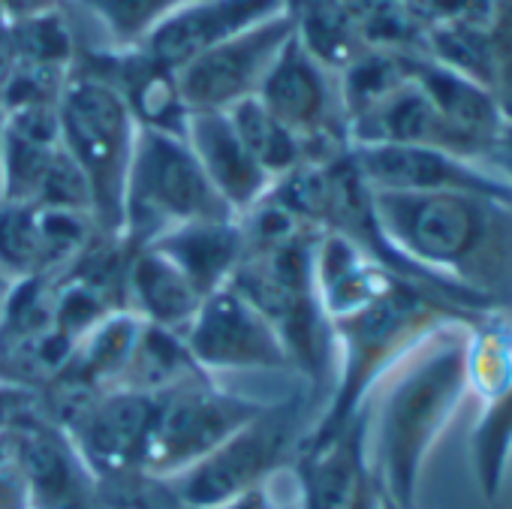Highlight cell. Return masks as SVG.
<instances>
[{
    "mask_svg": "<svg viewBox=\"0 0 512 509\" xmlns=\"http://www.w3.org/2000/svg\"><path fill=\"white\" fill-rule=\"evenodd\" d=\"M374 193H476L512 202V184L485 166L425 145H350Z\"/></svg>",
    "mask_w": 512,
    "mask_h": 509,
    "instance_id": "cell-13",
    "label": "cell"
},
{
    "mask_svg": "<svg viewBox=\"0 0 512 509\" xmlns=\"http://www.w3.org/2000/svg\"><path fill=\"white\" fill-rule=\"evenodd\" d=\"M4 28H7V16H4V4H0V34H4Z\"/></svg>",
    "mask_w": 512,
    "mask_h": 509,
    "instance_id": "cell-39",
    "label": "cell"
},
{
    "mask_svg": "<svg viewBox=\"0 0 512 509\" xmlns=\"http://www.w3.org/2000/svg\"><path fill=\"white\" fill-rule=\"evenodd\" d=\"M0 509H31L28 485L7 428L0 431Z\"/></svg>",
    "mask_w": 512,
    "mask_h": 509,
    "instance_id": "cell-32",
    "label": "cell"
},
{
    "mask_svg": "<svg viewBox=\"0 0 512 509\" xmlns=\"http://www.w3.org/2000/svg\"><path fill=\"white\" fill-rule=\"evenodd\" d=\"M0 199H4V112H0Z\"/></svg>",
    "mask_w": 512,
    "mask_h": 509,
    "instance_id": "cell-37",
    "label": "cell"
},
{
    "mask_svg": "<svg viewBox=\"0 0 512 509\" xmlns=\"http://www.w3.org/2000/svg\"><path fill=\"white\" fill-rule=\"evenodd\" d=\"M238 139L244 142V148L250 151V157L260 163V169L278 181L287 172H293L299 163L308 160V148L302 145V139L287 130L263 103L260 97H247L241 103H235L232 109H226Z\"/></svg>",
    "mask_w": 512,
    "mask_h": 509,
    "instance_id": "cell-27",
    "label": "cell"
},
{
    "mask_svg": "<svg viewBox=\"0 0 512 509\" xmlns=\"http://www.w3.org/2000/svg\"><path fill=\"white\" fill-rule=\"evenodd\" d=\"M473 470L482 494L494 500L503 488L506 473H512V386L503 398L482 407L479 422L470 434Z\"/></svg>",
    "mask_w": 512,
    "mask_h": 509,
    "instance_id": "cell-30",
    "label": "cell"
},
{
    "mask_svg": "<svg viewBox=\"0 0 512 509\" xmlns=\"http://www.w3.org/2000/svg\"><path fill=\"white\" fill-rule=\"evenodd\" d=\"M70 4H76L103 28L106 46L130 49L139 46L172 13L187 7L190 0H70Z\"/></svg>",
    "mask_w": 512,
    "mask_h": 509,
    "instance_id": "cell-31",
    "label": "cell"
},
{
    "mask_svg": "<svg viewBox=\"0 0 512 509\" xmlns=\"http://www.w3.org/2000/svg\"><path fill=\"white\" fill-rule=\"evenodd\" d=\"M154 401V425L142 467V476L154 482L172 479L202 461L266 407L263 401L220 389L211 377L154 395Z\"/></svg>",
    "mask_w": 512,
    "mask_h": 509,
    "instance_id": "cell-8",
    "label": "cell"
},
{
    "mask_svg": "<svg viewBox=\"0 0 512 509\" xmlns=\"http://www.w3.org/2000/svg\"><path fill=\"white\" fill-rule=\"evenodd\" d=\"M464 368L470 398L494 404L512 386V314L485 311L464 335Z\"/></svg>",
    "mask_w": 512,
    "mask_h": 509,
    "instance_id": "cell-26",
    "label": "cell"
},
{
    "mask_svg": "<svg viewBox=\"0 0 512 509\" xmlns=\"http://www.w3.org/2000/svg\"><path fill=\"white\" fill-rule=\"evenodd\" d=\"M374 214L407 263L512 314V202L476 193H374Z\"/></svg>",
    "mask_w": 512,
    "mask_h": 509,
    "instance_id": "cell-1",
    "label": "cell"
},
{
    "mask_svg": "<svg viewBox=\"0 0 512 509\" xmlns=\"http://www.w3.org/2000/svg\"><path fill=\"white\" fill-rule=\"evenodd\" d=\"M217 509H275V497H272L269 485H263V488L238 494L235 500H229V503H223Z\"/></svg>",
    "mask_w": 512,
    "mask_h": 509,
    "instance_id": "cell-36",
    "label": "cell"
},
{
    "mask_svg": "<svg viewBox=\"0 0 512 509\" xmlns=\"http://www.w3.org/2000/svg\"><path fill=\"white\" fill-rule=\"evenodd\" d=\"M0 4H4L7 22H16V19H28V16L55 10V7H61V0H0Z\"/></svg>",
    "mask_w": 512,
    "mask_h": 509,
    "instance_id": "cell-35",
    "label": "cell"
},
{
    "mask_svg": "<svg viewBox=\"0 0 512 509\" xmlns=\"http://www.w3.org/2000/svg\"><path fill=\"white\" fill-rule=\"evenodd\" d=\"M202 377H211V374L193 359L184 335L142 323L139 341L133 347L130 365H127L118 389L163 395L169 389H178V386L202 380Z\"/></svg>",
    "mask_w": 512,
    "mask_h": 509,
    "instance_id": "cell-25",
    "label": "cell"
},
{
    "mask_svg": "<svg viewBox=\"0 0 512 509\" xmlns=\"http://www.w3.org/2000/svg\"><path fill=\"white\" fill-rule=\"evenodd\" d=\"M383 497H386V494H383ZM386 509H401V506H398V503H392V500L386 497Z\"/></svg>",
    "mask_w": 512,
    "mask_h": 509,
    "instance_id": "cell-41",
    "label": "cell"
},
{
    "mask_svg": "<svg viewBox=\"0 0 512 509\" xmlns=\"http://www.w3.org/2000/svg\"><path fill=\"white\" fill-rule=\"evenodd\" d=\"M100 235L85 211L0 202V272L10 281L58 278Z\"/></svg>",
    "mask_w": 512,
    "mask_h": 509,
    "instance_id": "cell-15",
    "label": "cell"
},
{
    "mask_svg": "<svg viewBox=\"0 0 512 509\" xmlns=\"http://www.w3.org/2000/svg\"><path fill=\"white\" fill-rule=\"evenodd\" d=\"M58 124L64 151L88 181L97 229L121 238L124 190L139 124L106 82L76 67L58 103Z\"/></svg>",
    "mask_w": 512,
    "mask_h": 509,
    "instance_id": "cell-5",
    "label": "cell"
},
{
    "mask_svg": "<svg viewBox=\"0 0 512 509\" xmlns=\"http://www.w3.org/2000/svg\"><path fill=\"white\" fill-rule=\"evenodd\" d=\"M0 380H4V362H0ZM7 383V380H4Z\"/></svg>",
    "mask_w": 512,
    "mask_h": 509,
    "instance_id": "cell-42",
    "label": "cell"
},
{
    "mask_svg": "<svg viewBox=\"0 0 512 509\" xmlns=\"http://www.w3.org/2000/svg\"><path fill=\"white\" fill-rule=\"evenodd\" d=\"M73 67L106 82L127 103L139 127L172 133V136L187 133L190 109L181 97L178 73L154 61L142 46H130V49L79 46Z\"/></svg>",
    "mask_w": 512,
    "mask_h": 509,
    "instance_id": "cell-16",
    "label": "cell"
},
{
    "mask_svg": "<svg viewBox=\"0 0 512 509\" xmlns=\"http://www.w3.org/2000/svg\"><path fill=\"white\" fill-rule=\"evenodd\" d=\"M305 407V395H287L266 404L202 461L163 479V491L181 509H217L244 491L269 485L287 464H293L308 434Z\"/></svg>",
    "mask_w": 512,
    "mask_h": 509,
    "instance_id": "cell-6",
    "label": "cell"
},
{
    "mask_svg": "<svg viewBox=\"0 0 512 509\" xmlns=\"http://www.w3.org/2000/svg\"><path fill=\"white\" fill-rule=\"evenodd\" d=\"M193 359L208 371H293L275 326L232 284L202 299L184 332Z\"/></svg>",
    "mask_w": 512,
    "mask_h": 509,
    "instance_id": "cell-12",
    "label": "cell"
},
{
    "mask_svg": "<svg viewBox=\"0 0 512 509\" xmlns=\"http://www.w3.org/2000/svg\"><path fill=\"white\" fill-rule=\"evenodd\" d=\"M467 79L485 88L512 121V0H491Z\"/></svg>",
    "mask_w": 512,
    "mask_h": 509,
    "instance_id": "cell-29",
    "label": "cell"
},
{
    "mask_svg": "<svg viewBox=\"0 0 512 509\" xmlns=\"http://www.w3.org/2000/svg\"><path fill=\"white\" fill-rule=\"evenodd\" d=\"M287 0H190L157 25L139 46L169 70H181L202 52L232 40L235 34L284 13Z\"/></svg>",
    "mask_w": 512,
    "mask_h": 509,
    "instance_id": "cell-17",
    "label": "cell"
},
{
    "mask_svg": "<svg viewBox=\"0 0 512 509\" xmlns=\"http://www.w3.org/2000/svg\"><path fill=\"white\" fill-rule=\"evenodd\" d=\"M10 287H13V281L0 272V308H4V299H7V293H10Z\"/></svg>",
    "mask_w": 512,
    "mask_h": 509,
    "instance_id": "cell-38",
    "label": "cell"
},
{
    "mask_svg": "<svg viewBox=\"0 0 512 509\" xmlns=\"http://www.w3.org/2000/svg\"><path fill=\"white\" fill-rule=\"evenodd\" d=\"M16 449L31 509H94L100 482L82 461L70 434L43 413L40 401L7 425Z\"/></svg>",
    "mask_w": 512,
    "mask_h": 509,
    "instance_id": "cell-14",
    "label": "cell"
},
{
    "mask_svg": "<svg viewBox=\"0 0 512 509\" xmlns=\"http://www.w3.org/2000/svg\"><path fill=\"white\" fill-rule=\"evenodd\" d=\"M347 509H386V497H383V488H380L374 470H368L362 476V482H359V488H356Z\"/></svg>",
    "mask_w": 512,
    "mask_h": 509,
    "instance_id": "cell-34",
    "label": "cell"
},
{
    "mask_svg": "<svg viewBox=\"0 0 512 509\" xmlns=\"http://www.w3.org/2000/svg\"><path fill=\"white\" fill-rule=\"evenodd\" d=\"M314 278L320 302L332 320L371 305L374 299L386 296L398 281H404L374 263L365 250H359L350 238L338 232H320L314 250Z\"/></svg>",
    "mask_w": 512,
    "mask_h": 509,
    "instance_id": "cell-21",
    "label": "cell"
},
{
    "mask_svg": "<svg viewBox=\"0 0 512 509\" xmlns=\"http://www.w3.org/2000/svg\"><path fill=\"white\" fill-rule=\"evenodd\" d=\"M232 208L202 172L184 136L139 127L127 190L121 238L133 247L193 220H229Z\"/></svg>",
    "mask_w": 512,
    "mask_h": 509,
    "instance_id": "cell-7",
    "label": "cell"
},
{
    "mask_svg": "<svg viewBox=\"0 0 512 509\" xmlns=\"http://www.w3.org/2000/svg\"><path fill=\"white\" fill-rule=\"evenodd\" d=\"M317 238L320 232L308 229L284 241L247 247L229 284L275 326L290 368L329 395L338 353L332 317L320 302L314 278Z\"/></svg>",
    "mask_w": 512,
    "mask_h": 509,
    "instance_id": "cell-4",
    "label": "cell"
},
{
    "mask_svg": "<svg viewBox=\"0 0 512 509\" xmlns=\"http://www.w3.org/2000/svg\"><path fill=\"white\" fill-rule=\"evenodd\" d=\"M256 97L302 139L308 160H329L350 148L338 73L323 67L296 34L281 49Z\"/></svg>",
    "mask_w": 512,
    "mask_h": 509,
    "instance_id": "cell-9",
    "label": "cell"
},
{
    "mask_svg": "<svg viewBox=\"0 0 512 509\" xmlns=\"http://www.w3.org/2000/svg\"><path fill=\"white\" fill-rule=\"evenodd\" d=\"M139 332H142V320L133 311L109 314L76 341L70 362L55 380H70L94 392L118 389L130 365L133 347L139 341Z\"/></svg>",
    "mask_w": 512,
    "mask_h": 509,
    "instance_id": "cell-23",
    "label": "cell"
},
{
    "mask_svg": "<svg viewBox=\"0 0 512 509\" xmlns=\"http://www.w3.org/2000/svg\"><path fill=\"white\" fill-rule=\"evenodd\" d=\"M4 40H7V52L13 64L55 67V70H73L79 46H82L61 7L7 22Z\"/></svg>",
    "mask_w": 512,
    "mask_h": 509,
    "instance_id": "cell-28",
    "label": "cell"
},
{
    "mask_svg": "<svg viewBox=\"0 0 512 509\" xmlns=\"http://www.w3.org/2000/svg\"><path fill=\"white\" fill-rule=\"evenodd\" d=\"M368 410L326 440L302 443L293 458V488L299 509H347L368 461Z\"/></svg>",
    "mask_w": 512,
    "mask_h": 509,
    "instance_id": "cell-18",
    "label": "cell"
},
{
    "mask_svg": "<svg viewBox=\"0 0 512 509\" xmlns=\"http://www.w3.org/2000/svg\"><path fill=\"white\" fill-rule=\"evenodd\" d=\"M275 509H299V506H296V497H293V500H290V503H281V506H278V503H275Z\"/></svg>",
    "mask_w": 512,
    "mask_h": 509,
    "instance_id": "cell-40",
    "label": "cell"
},
{
    "mask_svg": "<svg viewBox=\"0 0 512 509\" xmlns=\"http://www.w3.org/2000/svg\"><path fill=\"white\" fill-rule=\"evenodd\" d=\"M154 407V395L106 389L91 395L58 422L100 482V497L133 479H145L142 467L154 425Z\"/></svg>",
    "mask_w": 512,
    "mask_h": 509,
    "instance_id": "cell-10",
    "label": "cell"
},
{
    "mask_svg": "<svg viewBox=\"0 0 512 509\" xmlns=\"http://www.w3.org/2000/svg\"><path fill=\"white\" fill-rule=\"evenodd\" d=\"M290 37L293 22L284 10L184 64L178 70V88L187 109L226 112L235 103L256 97Z\"/></svg>",
    "mask_w": 512,
    "mask_h": 509,
    "instance_id": "cell-11",
    "label": "cell"
},
{
    "mask_svg": "<svg viewBox=\"0 0 512 509\" xmlns=\"http://www.w3.org/2000/svg\"><path fill=\"white\" fill-rule=\"evenodd\" d=\"M479 314L485 311L461 308L434 290L398 281L371 305L335 317V380L323 413L308 428L302 443L326 440L347 428L368 410L371 395L392 377V371L425 341L452 326H470L479 320Z\"/></svg>",
    "mask_w": 512,
    "mask_h": 509,
    "instance_id": "cell-2",
    "label": "cell"
},
{
    "mask_svg": "<svg viewBox=\"0 0 512 509\" xmlns=\"http://www.w3.org/2000/svg\"><path fill=\"white\" fill-rule=\"evenodd\" d=\"M470 326L434 335L383 383L371 470L383 494L401 509H416L425 461L470 398L464 368V335Z\"/></svg>",
    "mask_w": 512,
    "mask_h": 509,
    "instance_id": "cell-3",
    "label": "cell"
},
{
    "mask_svg": "<svg viewBox=\"0 0 512 509\" xmlns=\"http://www.w3.org/2000/svg\"><path fill=\"white\" fill-rule=\"evenodd\" d=\"M40 401V395L34 389L16 386V383H4L0 380V431L7 425H13L25 410H31Z\"/></svg>",
    "mask_w": 512,
    "mask_h": 509,
    "instance_id": "cell-33",
    "label": "cell"
},
{
    "mask_svg": "<svg viewBox=\"0 0 512 509\" xmlns=\"http://www.w3.org/2000/svg\"><path fill=\"white\" fill-rule=\"evenodd\" d=\"M151 247L160 250L190 281V287L205 299L214 290L226 287L232 275L238 272L247 253V235L238 217L193 220V223H184L157 235Z\"/></svg>",
    "mask_w": 512,
    "mask_h": 509,
    "instance_id": "cell-20",
    "label": "cell"
},
{
    "mask_svg": "<svg viewBox=\"0 0 512 509\" xmlns=\"http://www.w3.org/2000/svg\"><path fill=\"white\" fill-rule=\"evenodd\" d=\"M199 305L202 296L160 250H154L151 244H139L130 250L127 311H133L142 323L184 335Z\"/></svg>",
    "mask_w": 512,
    "mask_h": 509,
    "instance_id": "cell-22",
    "label": "cell"
},
{
    "mask_svg": "<svg viewBox=\"0 0 512 509\" xmlns=\"http://www.w3.org/2000/svg\"><path fill=\"white\" fill-rule=\"evenodd\" d=\"M296 40L332 73L353 64L368 46L350 0H287Z\"/></svg>",
    "mask_w": 512,
    "mask_h": 509,
    "instance_id": "cell-24",
    "label": "cell"
},
{
    "mask_svg": "<svg viewBox=\"0 0 512 509\" xmlns=\"http://www.w3.org/2000/svg\"><path fill=\"white\" fill-rule=\"evenodd\" d=\"M184 139L235 217L247 214L272 190L275 181L250 157L226 112H190Z\"/></svg>",
    "mask_w": 512,
    "mask_h": 509,
    "instance_id": "cell-19",
    "label": "cell"
}]
</instances>
